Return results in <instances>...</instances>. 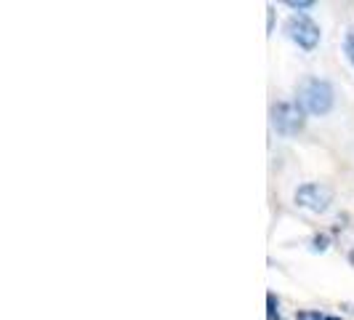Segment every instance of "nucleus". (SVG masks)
I'll return each mask as SVG.
<instances>
[{"label": "nucleus", "instance_id": "1", "mask_svg": "<svg viewBox=\"0 0 354 320\" xmlns=\"http://www.w3.org/2000/svg\"><path fill=\"white\" fill-rule=\"evenodd\" d=\"M298 104L312 112V115H325L333 107V88L328 80L306 78L298 86Z\"/></svg>", "mask_w": 354, "mask_h": 320}, {"label": "nucleus", "instance_id": "2", "mask_svg": "<svg viewBox=\"0 0 354 320\" xmlns=\"http://www.w3.org/2000/svg\"><path fill=\"white\" fill-rule=\"evenodd\" d=\"M272 126L282 137H295L304 128V107L298 101H280L272 107Z\"/></svg>", "mask_w": 354, "mask_h": 320}, {"label": "nucleus", "instance_id": "3", "mask_svg": "<svg viewBox=\"0 0 354 320\" xmlns=\"http://www.w3.org/2000/svg\"><path fill=\"white\" fill-rule=\"evenodd\" d=\"M295 203L301 208H309L315 214H322L333 203V190L325 187V184H304V187L295 190Z\"/></svg>", "mask_w": 354, "mask_h": 320}, {"label": "nucleus", "instance_id": "4", "mask_svg": "<svg viewBox=\"0 0 354 320\" xmlns=\"http://www.w3.org/2000/svg\"><path fill=\"white\" fill-rule=\"evenodd\" d=\"M285 32L304 51H312L317 43H320V27L312 19H306V17H291V19L285 21Z\"/></svg>", "mask_w": 354, "mask_h": 320}, {"label": "nucleus", "instance_id": "5", "mask_svg": "<svg viewBox=\"0 0 354 320\" xmlns=\"http://www.w3.org/2000/svg\"><path fill=\"white\" fill-rule=\"evenodd\" d=\"M267 318H269V320H280V312H277L275 294H269V297H267Z\"/></svg>", "mask_w": 354, "mask_h": 320}, {"label": "nucleus", "instance_id": "6", "mask_svg": "<svg viewBox=\"0 0 354 320\" xmlns=\"http://www.w3.org/2000/svg\"><path fill=\"white\" fill-rule=\"evenodd\" d=\"M298 320H341L333 315H320V312H298Z\"/></svg>", "mask_w": 354, "mask_h": 320}, {"label": "nucleus", "instance_id": "7", "mask_svg": "<svg viewBox=\"0 0 354 320\" xmlns=\"http://www.w3.org/2000/svg\"><path fill=\"white\" fill-rule=\"evenodd\" d=\"M344 51H346V57H349V61L354 64V30L346 35V40H344Z\"/></svg>", "mask_w": 354, "mask_h": 320}, {"label": "nucleus", "instance_id": "8", "mask_svg": "<svg viewBox=\"0 0 354 320\" xmlns=\"http://www.w3.org/2000/svg\"><path fill=\"white\" fill-rule=\"evenodd\" d=\"M325 243H328V238H315V248H317V251H322V248H328Z\"/></svg>", "mask_w": 354, "mask_h": 320}, {"label": "nucleus", "instance_id": "9", "mask_svg": "<svg viewBox=\"0 0 354 320\" xmlns=\"http://www.w3.org/2000/svg\"><path fill=\"white\" fill-rule=\"evenodd\" d=\"M288 6H291V8H312V3H295V0H291Z\"/></svg>", "mask_w": 354, "mask_h": 320}]
</instances>
